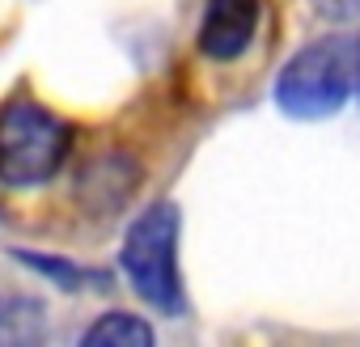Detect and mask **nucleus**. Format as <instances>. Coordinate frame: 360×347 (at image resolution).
I'll return each instance as SVG.
<instances>
[{"label": "nucleus", "instance_id": "f257e3e1", "mask_svg": "<svg viewBox=\"0 0 360 347\" xmlns=\"http://www.w3.org/2000/svg\"><path fill=\"white\" fill-rule=\"evenodd\" d=\"M72 127L39 106V102H9L0 110V183L30 191L51 183L68 161Z\"/></svg>", "mask_w": 360, "mask_h": 347}, {"label": "nucleus", "instance_id": "f03ea898", "mask_svg": "<svg viewBox=\"0 0 360 347\" xmlns=\"http://www.w3.org/2000/svg\"><path fill=\"white\" fill-rule=\"evenodd\" d=\"M356 72L360 51L352 39H318L284 64L276 81V102L292 119H326L347 102Z\"/></svg>", "mask_w": 360, "mask_h": 347}, {"label": "nucleus", "instance_id": "7ed1b4c3", "mask_svg": "<svg viewBox=\"0 0 360 347\" xmlns=\"http://www.w3.org/2000/svg\"><path fill=\"white\" fill-rule=\"evenodd\" d=\"M123 275L131 280L136 296L161 313L183 309V280H178V208L153 204L140 212L123 237Z\"/></svg>", "mask_w": 360, "mask_h": 347}, {"label": "nucleus", "instance_id": "20e7f679", "mask_svg": "<svg viewBox=\"0 0 360 347\" xmlns=\"http://www.w3.org/2000/svg\"><path fill=\"white\" fill-rule=\"evenodd\" d=\"M259 30V0H208L200 22V51L208 60H238Z\"/></svg>", "mask_w": 360, "mask_h": 347}, {"label": "nucleus", "instance_id": "39448f33", "mask_svg": "<svg viewBox=\"0 0 360 347\" xmlns=\"http://www.w3.org/2000/svg\"><path fill=\"white\" fill-rule=\"evenodd\" d=\"M153 339H157L153 326H148L144 317H136V313H123V309L102 313V317L81 334V343H89V347H148Z\"/></svg>", "mask_w": 360, "mask_h": 347}, {"label": "nucleus", "instance_id": "423d86ee", "mask_svg": "<svg viewBox=\"0 0 360 347\" xmlns=\"http://www.w3.org/2000/svg\"><path fill=\"white\" fill-rule=\"evenodd\" d=\"M18 258H22L26 267L43 271V275H56L60 288H81V280H85L81 267H72V263H64V258H51V254H18Z\"/></svg>", "mask_w": 360, "mask_h": 347}, {"label": "nucleus", "instance_id": "0eeeda50", "mask_svg": "<svg viewBox=\"0 0 360 347\" xmlns=\"http://www.w3.org/2000/svg\"><path fill=\"white\" fill-rule=\"evenodd\" d=\"M314 9L326 22H352V18H360V0H314Z\"/></svg>", "mask_w": 360, "mask_h": 347}]
</instances>
